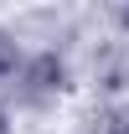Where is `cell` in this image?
<instances>
[{
  "instance_id": "obj_1",
  "label": "cell",
  "mask_w": 129,
  "mask_h": 134,
  "mask_svg": "<svg viewBox=\"0 0 129 134\" xmlns=\"http://www.w3.org/2000/svg\"><path fill=\"white\" fill-rule=\"evenodd\" d=\"M67 77V67L57 52H41V57H31V62L21 67V98H47V93H57Z\"/></svg>"
},
{
  "instance_id": "obj_2",
  "label": "cell",
  "mask_w": 129,
  "mask_h": 134,
  "mask_svg": "<svg viewBox=\"0 0 129 134\" xmlns=\"http://www.w3.org/2000/svg\"><path fill=\"white\" fill-rule=\"evenodd\" d=\"M5 77H16V52H10V41L0 36V83Z\"/></svg>"
},
{
  "instance_id": "obj_3",
  "label": "cell",
  "mask_w": 129,
  "mask_h": 134,
  "mask_svg": "<svg viewBox=\"0 0 129 134\" xmlns=\"http://www.w3.org/2000/svg\"><path fill=\"white\" fill-rule=\"evenodd\" d=\"M0 134H10V124H5V114H0Z\"/></svg>"
},
{
  "instance_id": "obj_4",
  "label": "cell",
  "mask_w": 129,
  "mask_h": 134,
  "mask_svg": "<svg viewBox=\"0 0 129 134\" xmlns=\"http://www.w3.org/2000/svg\"><path fill=\"white\" fill-rule=\"evenodd\" d=\"M119 21H124V26H129V5H124V10H119Z\"/></svg>"
}]
</instances>
